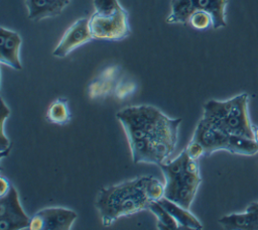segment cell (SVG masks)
Masks as SVG:
<instances>
[{
    "instance_id": "9a60e30c",
    "label": "cell",
    "mask_w": 258,
    "mask_h": 230,
    "mask_svg": "<svg viewBox=\"0 0 258 230\" xmlns=\"http://www.w3.org/2000/svg\"><path fill=\"white\" fill-rule=\"evenodd\" d=\"M170 13L166 18L169 24H186L195 12L196 7L192 0H171Z\"/></svg>"
},
{
    "instance_id": "7402d4cb",
    "label": "cell",
    "mask_w": 258,
    "mask_h": 230,
    "mask_svg": "<svg viewBox=\"0 0 258 230\" xmlns=\"http://www.w3.org/2000/svg\"><path fill=\"white\" fill-rule=\"evenodd\" d=\"M93 5L98 14H112L123 8L118 0H93Z\"/></svg>"
},
{
    "instance_id": "ac0fdd59",
    "label": "cell",
    "mask_w": 258,
    "mask_h": 230,
    "mask_svg": "<svg viewBox=\"0 0 258 230\" xmlns=\"http://www.w3.org/2000/svg\"><path fill=\"white\" fill-rule=\"evenodd\" d=\"M148 210L156 217L157 229H160V230L179 229V226L175 221V219L158 201H152L148 206Z\"/></svg>"
},
{
    "instance_id": "cb8c5ba5",
    "label": "cell",
    "mask_w": 258,
    "mask_h": 230,
    "mask_svg": "<svg viewBox=\"0 0 258 230\" xmlns=\"http://www.w3.org/2000/svg\"><path fill=\"white\" fill-rule=\"evenodd\" d=\"M184 150H185L186 154L188 155V157L191 158V159L199 160L201 157L206 156L205 149H204L203 145H202L200 142H198V141H196V140H194V139H191V140L188 142V144H187V146L184 148Z\"/></svg>"
},
{
    "instance_id": "2e32d148",
    "label": "cell",
    "mask_w": 258,
    "mask_h": 230,
    "mask_svg": "<svg viewBox=\"0 0 258 230\" xmlns=\"http://www.w3.org/2000/svg\"><path fill=\"white\" fill-rule=\"evenodd\" d=\"M72 113L67 98L60 97L54 100L48 107L46 119L48 122L58 125H64L71 121Z\"/></svg>"
},
{
    "instance_id": "5bb4252c",
    "label": "cell",
    "mask_w": 258,
    "mask_h": 230,
    "mask_svg": "<svg viewBox=\"0 0 258 230\" xmlns=\"http://www.w3.org/2000/svg\"><path fill=\"white\" fill-rule=\"evenodd\" d=\"M196 9L208 12L213 18V28L219 29L227 25L226 6L228 0H192Z\"/></svg>"
},
{
    "instance_id": "30bf717a",
    "label": "cell",
    "mask_w": 258,
    "mask_h": 230,
    "mask_svg": "<svg viewBox=\"0 0 258 230\" xmlns=\"http://www.w3.org/2000/svg\"><path fill=\"white\" fill-rule=\"evenodd\" d=\"M22 39L13 30L1 27L0 29V62L16 71L22 69L20 61V47Z\"/></svg>"
},
{
    "instance_id": "d6986e66",
    "label": "cell",
    "mask_w": 258,
    "mask_h": 230,
    "mask_svg": "<svg viewBox=\"0 0 258 230\" xmlns=\"http://www.w3.org/2000/svg\"><path fill=\"white\" fill-rule=\"evenodd\" d=\"M118 80H106L98 76L90 83L88 87L89 97L95 99L113 94Z\"/></svg>"
},
{
    "instance_id": "603a6c76",
    "label": "cell",
    "mask_w": 258,
    "mask_h": 230,
    "mask_svg": "<svg viewBox=\"0 0 258 230\" xmlns=\"http://www.w3.org/2000/svg\"><path fill=\"white\" fill-rule=\"evenodd\" d=\"M137 86L135 82L129 81V80H124V79H119L117 81L115 90H114V96L119 99V100H124L131 94H133L136 90Z\"/></svg>"
},
{
    "instance_id": "44dd1931",
    "label": "cell",
    "mask_w": 258,
    "mask_h": 230,
    "mask_svg": "<svg viewBox=\"0 0 258 230\" xmlns=\"http://www.w3.org/2000/svg\"><path fill=\"white\" fill-rule=\"evenodd\" d=\"M1 103H2V110H1V138H0L1 153H0V155H1V158H3L9 154V151L11 149V143H10L8 137H6L4 134V122L10 114V110L6 106L3 99H1Z\"/></svg>"
},
{
    "instance_id": "ffe728a7",
    "label": "cell",
    "mask_w": 258,
    "mask_h": 230,
    "mask_svg": "<svg viewBox=\"0 0 258 230\" xmlns=\"http://www.w3.org/2000/svg\"><path fill=\"white\" fill-rule=\"evenodd\" d=\"M188 23L198 30H204L209 27H213V18L208 12L196 9L191 14Z\"/></svg>"
},
{
    "instance_id": "8fae6325",
    "label": "cell",
    "mask_w": 258,
    "mask_h": 230,
    "mask_svg": "<svg viewBox=\"0 0 258 230\" xmlns=\"http://www.w3.org/2000/svg\"><path fill=\"white\" fill-rule=\"evenodd\" d=\"M71 0H25L28 18L39 21L59 15Z\"/></svg>"
},
{
    "instance_id": "4fadbf2b",
    "label": "cell",
    "mask_w": 258,
    "mask_h": 230,
    "mask_svg": "<svg viewBox=\"0 0 258 230\" xmlns=\"http://www.w3.org/2000/svg\"><path fill=\"white\" fill-rule=\"evenodd\" d=\"M218 222L228 230H258V218L247 210L243 213L225 215Z\"/></svg>"
},
{
    "instance_id": "5b68a950",
    "label": "cell",
    "mask_w": 258,
    "mask_h": 230,
    "mask_svg": "<svg viewBox=\"0 0 258 230\" xmlns=\"http://www.w3.org/2000/svg\"><path fill=\"white\" fill-rule=\"evenodd\" d=\"M89 24L95 39L122 40L131 33L128 12L124 8L112 14L94 12L89 18Z\"/></svg>"
},
{
    "instance_id": "d4e9b609",
    "label": "cell",
    "mask_w": 258,
    "mask_h": 230,
    "mask_svg": "<svg viewBox=\"0 0 258 230\" xmlns=\"http://www.w3.org/2000/svg\"><path fill=\"white\" fill-rule=\"evenodd\" d=\"M0 182H1L0 197H3V196H5V195L8 193V191L10 190V188H11L12 185H10V183H9L4 177H1V178H0Z\"/></svg>"
},
{
    "instance_id": "484cf974",
    "label": "cell",
    "mask_w": 258,
    "mask_h": 230,
    "mask_svg": "<svg viewBox=\"0 0 258 230\" xmlns=\"http://www.w3.org/2000/svg\"><path fill=\"white\" fill-rule=\"evenodd\" d=\"M246 210L253 213L258 218V202H253V203L249 204Z\"/></svg>"
},
{
    "instance_id": "4316f807",
    "label": "cell",
    "mask_w": 258,
    "mask_h": 230,
    "mask_svg": "<svg viewBox=\"0 0 258 230\" xmlns=\"http://www.w3.org/2000/svg\"><path fill=\"white\" fill-rule=\"evenodd\" d=\"M253 134H254V140L258 143V126L253 125Z\"/></svg>"
},
{
    "instance_id": "3957f363",
    "label": "cell",
    "mask_w": 258,
    "mask_h": 230,
    "mask_svg": "<svg viewBox=\"0 0 258 230\" xmlns=\"http://www.w3.org/2000/svg\"><path fill=\"white\" fill-rule=\"evenodd\" d=\"M159 166L165 180L163 197L189 210L202 183L199 160L189 158L183 149L176 158Z\"/></svg>"
},
{
    "instance_id": "8992f818",
    "label": "cell",
    "mask_w": 258,
    "mask_h": 230,
    "mask_svg": "<svg viewBox=\"0 0 258 230\" xmlns=\"http://www.w3.org/2000/svg\"><path fill=\"white\" fill-rule=\"evenodd\" d=\"M30 217L26 215L19 202L16 189L11 186L0 200V228L2 230L28 229Z\"/></svg>"
},
{
    "instance_id": "52a82bcc",
    "label": "cell",
    "mask_w": 258,
    "mask_h": 230,
    "mask_svg": "<svg viewBox=\"0 0 258 230\" xmlns=\"http://www.w3.org/2000/svg\"><path fill=\"white\" fill-rule=\"evenodd\" d=\"M78 215L75 211L53 207L38 211L30 218L29 230H70Z\"/></svg>"
},
{
    "instance_id": "ba28073f",
    "label": "cell",
    "mask_w": 258,
    "mask_h": 230,
    "mask_svg": "<svg viewBox=\"0 0 258 230\" xmlns=\"http://www.w3.org/2000/svg\"><path fill=\"white\" fill-rule=\"evenodd\" d=\"M94 39L88 18H80L75 21L63 33L58 44L52 51L55 58H64L79 46Z\"/></svg>"
},
{
    "instance_id": "7a4b0ae2",
    "label": "cell",
    "mask_w": 258,
    "mask_h": 230,
    "mask_svg": "<svg viewBox=\"0 0 258 230\" xmlns=\"http://www.w3.org/2000/svg\"><path fill=\"white\" fill-rule=\"evenodd\" d=\"M149 176L126 181L118 185L102 188L96 199V208L102 224L110 226L120 217L132 215L148 209L152 202L148 195Z\"/></svg>"
},
{
    "instance_id": "277c9868",
    "label": "cell",
    "mask_w": 258,
    "mask_h": 230,
    "mask_svg": "<svg viewBox=\"0 0 258 230\" xmlns=\"http://www.w3.org/2000/svg\"><path fill=\"white\" fill-rule=\"evenodd\" d=\"M248 98L247 93H242L226 101L209 100L204 104L202 119L228 134L254 138Z\"/></svg>"
},
{
    "instance_id": "7c38bea8",
    "label": "cell",
    "mask_w": 258,
    "mask_h": 230,
    "mask_svg": "<svg viewBox=\"0 0 258 230\" xmlns=\"http://www.w3.org/2000/svg\"><path fill=\"white\" fill-rule=\"evenodd\" d=\"M158 202L169 212V214L175 219L177 222L179 229H194L200 230L203 229V225L200 220L191 214L188 209L181 207L180 205L168 200L165 197H162L158 200Z\"/></svg>"
},
{
    "instance_id": "e0dca14e",
    "label": "cell",
    "mask_w": 258,
    "mask_h": 230,
    "mask_svg": "<svg viewBox=\"0 0 258 230\" xmlns=\"http://www.w3.org/2000/svg\"><path fill=\"white\" fill-rule=\"evenodd\" d=\"M228 151L233 154L253 155L258 152V143L251 137L230 134Z\"/></svg>"
},
{
    "instance_id": "6da1fadb",
    "label": "cell",
    "mask_w": 258,
    "mask_h": 230,
    "mask_svg": "<svg viewBox=\"0 0 258 230\" xmlns=\"http://www.w3.org/2000/svg\"><path fill=\"white\" fill-rule=\"evenodd\" d=\"M122 124L134 163L161 164L173 152L180 118H169L151 105L130 106L116 114Z\"/></svg>"
},
{
    "instance_id": "9c48e42d",
    "label": "cell",
    "mask_w": 258,
    "mask_h": 230,
    "mask_svg": "<svg viewBox=\"0 0 258 230\" xmlns=\"http://www.w3.org/2000/svg\"><path fill=\"white\" fill-rule=\"evenodd\" d=\"M229 136L227 132L201 118L191 139L200 142L205 149L206 156H209L217 150L228 151Z\"/></svg>"
}]
</instances>
